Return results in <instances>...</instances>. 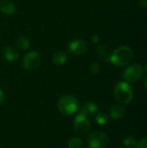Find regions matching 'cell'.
Returning a JSON list of instances; mask_svg holds the SVG:
<instances>
[{"label": "cell", "mask_w": 147, "mask_h": 148, "mask_svg": "<svg viewBox=\"0 0 147 148\" xmlns=\"http://www.w3.org/2000/svg\"><path fill=\"white\" fill-rule=\"evenodd\" d=\"M100 70H101V67H100V65H99L97 62H92V63L89 65V71H90L91 73H93V74H97V73L100 72Z\"/></svg>", "instance_id": "cell-19"}, {"label": "cell", "mask_w": 147, "mask_h": 148, "mask_svg": "<svg viewBox=\"0 0 147 148\" xmlns=\"http://www.w3.org/2000/svg\"><path fill=\"white\" fill-rule=\"evenodd\" d=\"M139 5L141 7V8H147V0H139Z\"/></svg>", "instance_id": "cell-21"}, {"label": "cell", "mask_w": 147, "mask_h": 148, "mask_svg": "<svg viewBox=\"0 0 147 148\" xmlns=\"http://www.w3.org/2000/svg\"><path fill=\"white\" fill-rule=\"evenodd\" d=\"M87 142L90 148H106L109 144V138L106 134L95 131L88 135Z\"/></svg>", "instance_id": "cell-6"}, {"label": "cell", "mask_w": 147, "mask_h": 148, "mask_svg": "<svg viewBox=\"0 0 147 148\" xmlns=\"http://www.w3.org/2000/svg\"><path fill=\"white\" fill-rule=\"evenodd\" d=\"M67 61H68V55L63 50L57 51L53 56V62L55 65H58V66L63 65L67 62Z\"/></svg>", "instance_id": "cell-13"}, {"label": "cell", "mask_w": 147, "mask_h": 148, "mask_svg": "<svg viewBox=\"0 0 147 148\" xmlns=\"http://www.w3.org/2000/svg\"><path fill=\"white\" fill-rule=\"evenodd\" d=\"M83 142L78 137H74L70 139L68 142V148H82Z\"/></svg>", "instance_id": "cell-15"}, {"label": "cell", "mask_w": 147, "mask_h": 148, "mask_svg": "<svg viewBox=\"0 0 147 148\" xmlns=\"http://www.w3.org/2000/svg\"><path fill=\"white\" fill-rule=\"evenodd\" d=\"M68 49L72 55L80 56L88 51V43L83 39H74L68 44Z\"/></svg>", "instance_id": "cell-7"}, {"label": "cell", "mask_w": 147, "mask_h": 148, "mask_svg": "<svg viewBox=\"0 0 147 148\" xmlns=\"http://www.w3.org/2000/svg\"><path fill=\"white\" fill-rule=\"evenodd\" d=\"M4 98H5V95H4V92L2 88H0V106L3 104V101H4Z\"/></svg>", "instance_id": "cell-22"}, {"label": "cell", "mask_w": 147, "mask_h": 148, "mask_svg": "<svg viewBox=\"0 0 147 148\" xmlns=\"http://www.w3.org/2000/svg\"><path fill=\"white\" fill-rule=\"evenodd\" d=\"M144 75V69L139 63L128 66L123 72V78L128 83H134L139 81Z\"/></svg>", "instance_id": "cell-5"}, {"label": "cell", "mask_w": 147, "mask_h": 148, "mask_svg": "<svg viewBox=\"0 0 147 148\" xmlns=\"http://www.w3.org/2000/svg\"><path fill=\"white\" fill-rule=\"evenodd\" d=\"M133 58V52L131 48L127 46H120L117 48L109 56L112 64L123 67L129 64Z\"/></svg>", "instance_id": "cell-1"}, {"label": "cell", "mask_w": 147, "mask_h": 148, "mask_svg": "<svg viewBox=\"0 0 147 148\" xmlns=\"http://www.w3.org/2000/svg\"><path fill=\"white\" fill-rule=\"evenodd\" d=\"M95 121L99 125H105L108 122V117L106 114L104 113H99L95 116Z\"/></svg>", "instance_id": "cell-16"}, {"label": "cell", "mask_w": 147, "mask_h": 148, "mask_svg": "<svg viewBox=\"0 0 147 148\" xmlns=\"http://www.w3.org/2000/svg\"><path fill=\"white\" fill-rule=\"evenodd\" d=\"M144 84H145V87H146V88L147 89V76L145 78V81H144Z\"/></svg>", "instance_id": "cell-24"}, {"label": "cell", "mask_w": 147, "mask_h": 148, "mask_svg": "<svg viewBox=\"0 0 147 148\" xmlns=\"http://www.w3.org/2000/svg\"><path fill=\"white\" fill-rule=\"evenodd\" d=\"M16 45L18 49L22 50H26L30 48L31 43H30V40L28 37L24 36H20L19 37H17L16 41Z\"/></svg>", "instance_id": "cell-14"}, {"label": "cell", "mask_w": 147, "mask_h": 148, "mask_svg": "<svg viewBox=\"0 0 147 148\" xmlns=\"http://www.w3.org/2000/svg\"><path fill=\"white\" fill-rule=\"evenodd\" d=\"M96 53L97 55L100 56V57H104L107 56V48L104 46V45H99L97 48H96Z\"/></svg>", "instance_id": "cell-18"}, {"label": "cell", "mask_w": 147, "mask_h": 148, "mask_svg": "<svg viewBox=\"0 0 147 148\" xmlns=\"http://www.w3.org/2000/svg\"><path fill=\"white\" fill-rule=\"evenodd\" d=\"M91 40H92V42H93L94 43H97V42H99V41H100V36H99L98 35L94 34V35L92 36Z\"/></svg>", "instance_id": "cell-23"}, {"label": "cell", "mask_w": 147, "mask_h": 148, "mask_svg": "<svg viewBox=\"0 0 147 148\" xmlns=\"http://www.w3.org/2000/svg\"><path fill=\"white\" fill-rule=\"evenodd\" d=\"M136 148H147V138H145L141 140H139V142H137Z\"/></svg>", "instance_id": "cell-20"}, {"label": "cell", "mask_w": 147, "mask_h": 148, "mask_svg": "<svg viewBox=\"0 0 147 148\" xmlns=\"http://www.w3.org/2000/svg\"><path fill=\"white\" fill-rule=\"evenodd\" d=\"M41 61H42L41 56L37 51L29 50L23 56L22 64L25 70L34 71L40 66Z\"/></svg>", "instance_id": "cell-4"}, {"label": "cell", "mask_w": 147, "mask_h": 148, "mask_svg": "<svg viewBox=\"0 0 147 148\" xmlns=\"http://www.w3.org/2000/svg\"><path fill=\"white\" fill-rule=\"evenodd\" d=\"M3 58L8 62H15L19 59V53L16 49L12 46H6L2 51Z\"/></svg>", "instance_id": "cell-10"}, {"label": "cell", "mask_w": 147, "mask_h": 148, "mask_svg": "<svg viewBox=\"0 0 147 148\" xmlns=\"http://www.w3.org/2000/svg\"><path fill=\"white\" fill-rule=\"evenodd\" d=\"M124 145L126 147L129 148H133L136 147L137 145V141L136 140L133 138V137H131V136H127L124 139Z\"/></svg>", "instance_id": "cell-17"}, {"label": "cell", "mask_w": 147, "mask_h": 148, "mask_svg": "<svg viewBox=\"0 0 147 148\" xmlns=\"http://www.w3.org/2000/svg\"><path fill=\"white\" fill-rule=\"evenodd\" d=\"M114 97L122 104H128L133 98V91L132 87L126 82H118L113 90Z\"/></svg>", "instance_id": "cell-3"}, {"label": "cell", "mask_w": 147, "mask_h": 148, "mask_svg": "<svg viewBox=\"0 0 147 148\" xmlns=\"http://www.w3.org/2000/svg\"><path fill=\"white\" fill-rule=\"evenodd\" d=\"M75 130L80 134H86L90 129V122L87 116L79 114L75 116L74 121Z\"/></svg>", "instance_id": "cell-8"}, {"label": "cell", "mask_w": 147, "mask_h": 148, "mask_svg": "<svg viewBox=\"0 0 147 148\" xmlns=\"http://www.w3.org/2000/svg\"><path fill=\"white\" fill-rule=\"evenodd\" d=\"M58 110L64 115H72L80 109V104L74 95H65L60 97L57 102Z\"/></svg>", "instance_id": "cell-2"}, {"label": "cell", "mask_w": 147, "mask_h": 148, "mask_svg": "<svg viewBox=\"0 0 147 148\" xmlns=\"http://www.w3.org/2000/svg\"><path fill=\"white\" fill-rule=\"evenodd\" d=\"M126 114V108L120 104L113 105L110 109V116L113 120H120Z\"/></svg>", "instance_id": "cell-12"}, {"label": "cell", "mask_w": 147, "mask_h": 148, "mask_svg": "<svg viewBox=\"0 0 147 148\" xmlns=\"http://www.w3.org/2000/svg\"><path fill=\"white\" fill-rule=\"evenodd\" d=\"M16 10V3L11 0L0 1V11L5 16H12Z\"/></svg>", "instance_id": "cell-9"}, {"label": "cell", "mask_w": 147, "mask_h": 148, "mask_svg": "<svg viewBox=\"0 0 147 148\" xmlns=\"http://www.w3.org/2000/svg\"><path fill=\"white\" fill-rule=\"evenodd\" d=\"M97 109H98V106L95 102L88 101L79 109V114H81L88 117L94 114L97 112Z\"/></svg>", "instance_id": "cell-11"}, {"label": "cell", "mask_w": 147, "mask_h": 148, "mask_svg": "<svg viewBox=\"0 0 147 148\" xmlns=\"http://www.w3.org/2000/svg\"><path fill=\"white\" fill-rule=\"evenodd\" d=\"M0 40H1V34H0Z\"/></svg>", "instance_id": "cell-25"}]
</instances>
